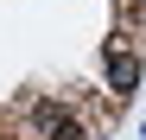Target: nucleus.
<instances>
[{"label": "nucleus", "instance_id": "obj_1", "mask_svg": "<svg viewBox=\"0 0 146 140\" xmlns=\"http://www.w3.org/2000/svg\"><path fill=\"white\" fill-rule=\"evenodd\" d=\"M32 121H38V140H89L83 121H70L57 102H38V108H32Z\"/></svg>", "mask_w": 146, "mask_h": 140}, {"label": "nucleus", "instance_id": "obj_2", "mask_svg": "<svg viewBox=\"0 0 146 140\" xmlns=\"http://www.w3.org/2000/svg\"><path fill=\"white\" fill-rule=\"evenodd\" d=\"M133 77H140L133 51H127V45H108V83H114V89H133Z\"/></svg>", "mask_w": 146, "mask_h": 140}]
</instances>
